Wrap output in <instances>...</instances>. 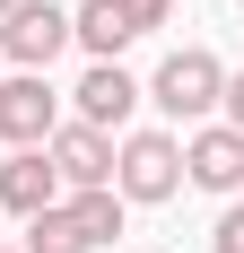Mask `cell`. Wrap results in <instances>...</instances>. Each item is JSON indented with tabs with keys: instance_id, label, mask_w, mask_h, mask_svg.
Here are the masks:
<instances>
[{
	"instance_id": "obj_1",
	"label": "cell",
	"mask_w": 244,
	"mask_h": 253,
	"mask_svg": "<svg viewBox=\"0 0 244 253\" xmlns=\"http://www.w3.org/2000/svg\"><path fill=\"white\" fill-rule=\"evenodd\" d=\"M218 87H227L218 52L183 44V52H166V61H157V79H148L140 96L157 105V114H174V123H201V114H218Z\"/></svg>"
},
{
	"instance_id": "obj_2",
	"label": "cell",
	"mask_w": 244,
	"mask_h": 253,
	"mask_svg": "<svg viewBox=\"0 0 244 253\" xmlns=\"http://www.w3.org/2000/svg\"><path fill=\"white\" fill-rule=\"evenodd\" d=\"M183 183V140L174 131H131L114 149V192L122 201H174Z\"/></svg>"
},
{
	"instance_id": "obj_3",
	"label": "cell",
	"mask_w": 244,
	"mask_h": 253,
	"mask_svg": "<svg viewBox=\"0 0 244 253\" xmlns=\"http://www.w3.org/2000/svg\"><path fill=\"white\" fill-rule=\"evenodd\" d=\"M52 131H61L52 79L44 70H9V79H0V140H9V149H44Z\"/></svg>"
},
{
	"instance_id": "obj_4",
	"label": "cell",
	"mask_w": 244,
	"mask_h": 253,
	"mask_svg": "<svg viewBox=\"0 0 244 253\" xmlns=\"http://www.w3.org/2000/svg\"><path fill=\"white\" fill-rule=\"evenodd\" d=\"M61 44H70V9H52V0H18L0 18V61L9 70H52Z\"/></svg>"
},
{
	"instance_id": "obj_5",
	"label": "cell",
	"mask_w": 244,
	"mask_h": 253,
	"mask_svg": "<svg viewBox=\"0 0 244 253\" xmlns=\"http://www.w3.org/2000/svg\"><path fill=\"white\" fill-rule=\"evenodd\" d=\"M70 96H79V123L114 140V131L131 123V105H140V79L122 70V61H87V79H79Z\"/></svg>"
},
{
	"instance_id": "obj_6",
	"label": "cell",
	"mask_w": 244,
	"mask_h": 253,
	"mask_svg": "<svg viewBox=\"0 0 244 253\" xmlns=\"http://www.w3.org/2000/svg\"><path fill=\"white\" fill-rule=\"evenodd\" d=\"M44 157H52V175L70 183V192L114 183V140H105V131H87V123H61V131L44 140Z\"/></svg>"
},
{
	"instance_id": "obj_7",
	"label": "cell",
	"mask_w": 244,
	"mask_h": 253,
	"mask_svg": "<svg viewBox=\"0 0 244 253\" xmlns=\"http://www.w3.org/2000/svg\"><path fill=\"white\" fill-rule=\"evenodd\" d=\"M0 210H18V218L61 210V175H52L44 149H9V157H0Z\"/></svg>"
},
{
	"instance_id": "obj_8",
	"label": "cell",
	"mask_w": 244,
	"mask_h": 253,
	"mask_svg": "<svg viewBox=\"0 0 244 253\" xmlns=\"http://www.w3.org/2000/svg\"><path fill=\"white\" fill-rule=\"evenodd\" d=\"M183 175H192L201 192H244V131H227V123L192 131V140H183Z\"/></svg>"
},
{
	"instance_id": "obj_9",
	"label": "cell",
	"mask_w": 244,
	"mask_h": 253,
	"mask_svg": "<svg viewBox=\"0 0 244 253\" xmlns=\"http://www.w3.org/2000/svg\"><path fill=\"white\" fill-rule=\"evenodd\" d=\"M70 44H87V61H122V44H140V35L122 26L114 0H87V9H70Z\"/></svg>"
},
{
	"instance_id": "obj_10",
	"label": "cell",
	"mask_w": 244,
	"mask_h": 253,
	"mask_svg": "<svg viewBox=\"0 0 244 253\" xmlns=\"http://www.w3.org/2000/svg\"><path fill=\"white\" fill-rule=\"evenodd\" d=\"M122 210H131V201H122L114 183H96V192H70L61 218L79 227V245H114V236H122Z\"/></svg>"
},
{
	"instance_id": "obj_11",
	"label": "cell",
	"mask_w": 244,
	"mask_h": 253,
	"mask_svg": "<svg viewBox=\"0 0 244 253\" xmlns=\"http://www.w3.org/2000/svg\"><path fill=\"white\" fill-rule=\"evenodd\" d=\"M18 253H87V245H79V227L61 218V210H44V218H26V245Z\"/></svg>"
},
{
	"instance_id": "obj_12",
	"label": "cell",
	"mask_w": 244,
	"mask_h": 253,
	"mask_svg": "<svg viewBox=\"0 0 244 253\" xmlns=\"http://www.w3.org/2000/svg\"><path fill=\"white\" fill-rule=\"evenodd\" d=\"M114 9H122V26H131V35H148V26L174 18V0H114Z\"/></svg>"
},
{
	"instance_id": "obj_13",
	"label": "cell",
	"mask_w": 244,
	"mask_h": 253,
	"mask_svg": "<svg viewBox=\"0 0 244 253\" xmlns=\"http://www.w3.org/2000/svg\"><path fill=\"white\" fill-rule=\"evenodd\" d=\"M209 245H218V253H244V201L218 218V236H209Z\"/></svg>"
},
{
	"instance_id": "obj_14",
	"label": "cell",
	"mask_w": 244,
	"mask_h": 253,
	"mask_svg": "<svg viewBox=\"0 0 244 253\" xmlns=\"http://www.w3.org/2000/svg\"><path fill=\"white\" fill-rule=\"evenodd\" d=\"M218 105H227V131H244V70H236V79L218 87Z\"/></svg>"
},
{
	"instance_id": "obj_15",
	"label": "cell",
	"mask_w": 244,
	"mask_h": 253,
	"mask_svg": "<svg viewBox=\"0 0 244 253\" xmlns=\"http://www.w3.org/2000/svg\"><path fill=\"white\" fill-rule=\"evenodd\" d=\"M9 9H18V0H0V18H9Z\"/></svg>"
},
{
	"instance_id": "obj_16",
	"label": "cell",
	"mask_w": 244,
	"mask_h": 253,
	"mask_svg": "<svg viewBox=\"0 0 244 253\" xmlns=\"http://www.w3.org/2000/svg\"><path fill=\"white\" fill-rule=\"evenodd\" d=\"M0 70H9V61H0Z\"/></svg>"
}]
</instances>
